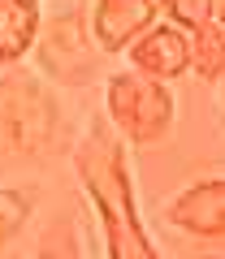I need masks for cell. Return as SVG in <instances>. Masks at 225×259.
I'll return each instance as SVG.
<instances>
[{"label": "cell", "mask_w": 225, "mask_h": 259, "mask_svg": "<svg viewBox=\"0 0 225 259\" xmlns=\"http://www.w3.org/2000/svg\"><path fill=\"white\" fill-rule=\"evenodd\" d=\"M169 225L191 238H225V177H199L186 190H178L165 207Z\"/></svg>", "instance_id": "cell-5"}, {"label": "cell", "mask_w": 225, "mask_h": 259, "mask_svg": "<svg viewBox=\"0 0 225 259\" xmlns=\"http://www.w3.org/2000/svg\"><path fill=\"white\" fill-rule=\"evenodd\" d=\"M160 5H165L169 22H178L186 30H199L212 22V0H160Z\"/></svg>", "instance_id": "cell-12"}, {"label": "cell", "mask_w": 225, "mask_h": 259, "mask_svg": "<svg viewBox=\"0 0 225 259\" xmlns=\"http://www.w3.org/2000/svg\"><path fill=\"white\" fill-rule=\"evenodd\" d=\"M35 259H83V246H78V229L69 216H56L48 225V233L39 238V255Z\"/></svg>", "instance_id": "cell-11"}, {"label": "cell", "mask_w": 225, "mask_h": 259, "mask_svg": "<svg viewBox=\"0 0 225 259\" xmlns=\"http://www.w3.org/2000/svg\"><path fill=\"white\" fill-rule=\"evenodd\" d=\"M212 22H221V26H225V0H212Z\"/></svg>", "instance_id": "cell-13"}, {"label": "cell", "mask_w": 225, "mask_h": 259, "mask_svg": "<svg viewBox=\"0 0 225 259\" xmlns=\"http://www.w3.org/2000/svg\"><path fill=\"white\" fill-rule=\"evenodd\" d=\"M61 130V108L48 82L22 65L0 78V156H35Z\"/></svg>", "instance_id": "cell-2"}, {"label": "cell", "mask_w": 225, "mask_h": 259, "mask_svg": "<svg viewBox=\"0 0 225 259\" xmlns=\"http://www.w3.org/2000/svg\"><path fill=\"white\" fill-rule=\"evenodd\" d=\"M30 212H35V190L30 186H0V250L26 229Z\"/></svg>", "instance_id": "cell-10"}, {"label": "cell", "mask_w": 225, "mask_h": 259, "mask_svg": "<svg viewBox=\"0 0 225 259\" xmlns=\"http://www.w3.org/2000/svg\"><path fill=\"white\" fill-rule=\"evenodd\" d=\"M165 18L160 0H95L91 5V35L100 44V52L117 56L156 22Z\"/></svg>", "instance_id": "cell-6"}, {"label": "cell", "mask_w": 225, "mask_h": 259, "mask_svg": "<svg viewBox=\"0 0 225 259\" xmlns=\"http://www.w3.org/2000/svg\"><path fill=\"white\" fill-rule=\"evenodd\" d=\"M191 69L208 82H225V26L221 22L191 30Z\"/></svg>", "instance_id": "cell-9"}, {"label": "cell", "mask_w": 225, "mask_h": 259, "mask_svg": "<svg viewBox=\"0 0 225 259\" xmlns=\"http://www.w3.org/2000/svg\"><path fill=\"white\" fill-rule=\"evenodd\" d=\"M104 117L113 121V130L134 147H152L173 130L178 104L160 78H147L139 69H122L113 74L104 87Z\"/></svg>", "instance_id": "cell-3"}, {"label": "cell", "mask_w": 225, "mask_h": 259, "mask_svg": "<svg viewBox=\"0 0 225 259\" xmlns=\"http://www.w3.org/2000/svg\"><path fill=\"white\" fill-rule=\"evenodd\" d=\"M44 30V0H0V65H22Z\"/></svg>", "instance_id": "cell-8"}, {"label": "cell", "mask_w": 225, "mask_h": 259, "mask_svg": "<svg viewBox=\"0 0 225 259\" xmlns=\"http://www.w3.org/2000/svg\"><path fill=\"white\" fill-rule=\"evenodd\" d=\"M74 168L100 216L104 233V259H160L156 242L147 238V225L134 203V177H130V156L126 139L113 130L108 117H95L87 125L83 143L74 151Z\"/></svg>", "instance_id": "cell-1"}, {"label": "cell", "mask_w": 225, "mask_h": 259, "mask_svg": "<svg viewBox=\"0 0 225 259\" xmlns=\"http://www.w3.org/2000/svg\"><path fill=\"white\" fill-rule=\"evenodd\" d=\"M126 56H130V69H139V74H147V78H160V82L182 78L191 69V30L165 18L152 30H143V35L126 48Z\"/></svg>", "instance_id": "cell-7"}, {"label": "cell", "mask_w": 225, "mask_h": 259, "mask_svg": "<svg viewBox=\"0 0 225 259\" xmlns=\"http://www.w3.org/2000/svg\"><path fill=\"white\" fill-rule=\"evenodd\" d=\"M35 48L44 69L61 82H87L100 65V44L91 35V18H83V13H61V18L44 22Z\"/></svg>", "instance_id": "cell-4"}]
</instances>
